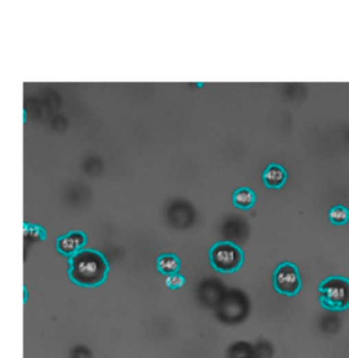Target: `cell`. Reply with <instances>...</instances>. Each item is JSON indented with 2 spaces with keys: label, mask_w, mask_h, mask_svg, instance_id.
<instances>
[{
  "label": "cell",
  "mask_w": 349,
  "mask_h": 358,
  "mask_svg": "<svg viewBox=\"0 0 349 358\" xmlns=\"http://www.w3.org/2000/svg\"><path fill=\"white\" fill-rule=\"evenodd\" d=\"M319 302L329 310H346L349 308V279L344 276L326 277L319 284Z\"/></svg>",
  "instance_id": "obj_3"
},
{
  "label": "cell",
  "mask_w": 349,
  "mask_h": 358,
  "mask_svg": "<svg viewBox=\"0 0 349 358\" xmlns=\"http://www.w3.org/2000/svg\"><path fill=\"white\" fill-rule=\"evenodd\" d=\"M87 244V237L84 231H70L56 240V249L60 255L70 259L85 249Z\"/></svg>",
  "instance_id": "obj_5"
},
{
  "label": "cell",
  "mask_w": 349,
  "mask_h": 358,
  "mask_svg": "<svg viewBox=\"0 0 349 358\" xmlns=\"http://www.w3.org/2000/svg\"><path fill=\"white\" fill-rule=\"evenodd\" d=\"M166 284L168 288L171 290H177L181 288L185 284V277L180 273H174V275H168L166 276Z\"/></svg>",
  "instance_id": "obj_11"
},
{
  "label": "cell",
  "mask_w": 349,
  "mask_h": 358,
  "mask_svg": "<svg viewBox=\"0 0 349 358\" xmlns=\"http://www.w3.org/2000/svg\"><path fill=\"white\" fill-rule=\"evenodd\" d=\"M156 267H157V271L160 273L168 276V275L179 273L180 267H181V263H180L179 257L174 253H164V255L159 256Z\"/></svg>",
  "instance_id": "obj_8"
},
{
  "label": "cell",
  "mask_w": 349,
  "mask_h": 358,
  "mask_svg": "<svg viewBox=\"0 0 349 358\" xmlns=\"http://www.w3.org/2000/svg\"><path fill=\"white\" fill-rule=\"evenodd\" d=\"M329 220L335 226H344L349 220V209L344 205H336L329 211Z\"/></svg>",
  "instance_id": "obj_9"
},
{
  "label": "cell",
  "mask_w": 349,
  "mask_h": 358,
  "mask_svg": "<svg viewBox=\"0 0 349 358\" xmlns=\"http://www.w3.org/2000/svg\"><path fill=\"white\" fill-rule=\"evenodd\" d=\"M273 286L281 295H297L302 288V277L297 267L289 262L281 263L273 273Z\"/></svg>",
  "instance_id": "obj_4"
},
{
  "label": "cell",
  "mask_w": 349,
  "mask_h": 358,
  "mask_svg": "<svg viewBox=\"0 0 349 358\" xmlns=\"http://www.w3.org/2000/svg\"><path fill=\"white\" fill-rule=\"evenodd\" d=\"M210 266L220 273H234L242 268L245 253L240 246L229 241L214 244L209 251Z\"/></svg>",
  "instance_id": "obj_2"
},
{
  "label": "cell",
  "mask_w": 349,
  "mask_h": 358,
  "mask_svg": "<svg viewBox=\"0 0 349 358\" xmlns=\"http://www.w3.org/2000/svg\"><path fill=\"white\" fill-rule=\"evenodd\" d=\"M109 273L105 256L94 249H82L69 259V277L80 287H98Z\"/></svg>",
  "instance_id": "obj_1"
},
{
  "label": "cell",
  "mask_w": 349,
  "mask_h": 358,
  "mask_svg": "<svg viewBox=\"0 0 349 358\" xmlns=\"http://www.w3.org/2000/svg\"><path fill=\"white\" fill-rule=\"evenodd\" d=\"M232 202L238 209H251L257 202V196L250 187H239L232 196Z\"/></svg>",
  "instance_id": "obj_7"
},
{
  "label": "cell",
  "mask_w": 349,
  "mask_h": 358,
  "mask_svg": "<svg viewBox=\"0 0 349 358\" xmlns=\"http://www.w3.org/2000/svg\"><path fill=\"white\" fill-rule=\"evenodd\" d=\"M286 170L277 163H270L262 174V180L269 189H281L286 183Z\"/></svg>",
  "instance_id": "obj_6"
},
{
  "label": "cell",
  "mask_w": 349,
  "mask_h": 358,
  "mask_svg": "<svg viewBox=\"0 0 349 358\" xmlns=\"http://www.w3.org/2000/svg\"><path fill=\"white\" fill-rule=\"evenodd\" d=\"M25 235H26V238H34L38 241L47 240L45 230L41 226L30 224V223H25Z\"/></svg>",
  "instance_id": "obj_10"
},
{
  "label": "cell",
  "mask_w": 349,
  "mask_h": 358,
  "mask_svg": "<svg viewBox=\"0 0 349 358\" xmlns=\"http://www.w3.org/2000/svg\"><path fill=\"white\" fill-rule=\"evenodd\" d=\"M26 299H27V290H26V287H25V302H26Z\"/></svg>",
  "instance_id": "obj_12"
}]
</instances>
